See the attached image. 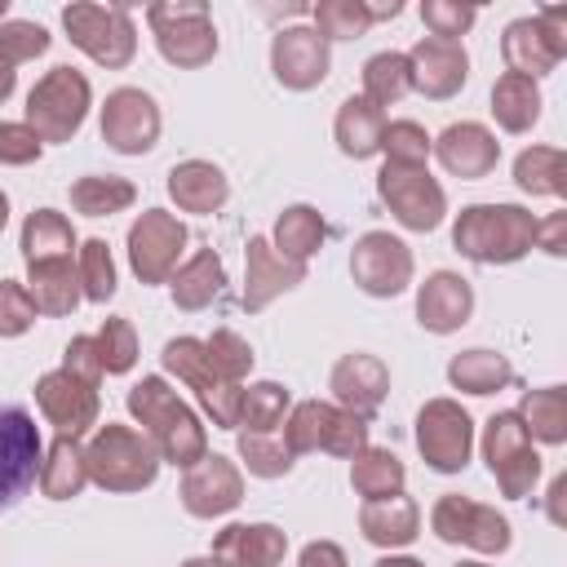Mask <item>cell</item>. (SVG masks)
<instances>
[{
	"label": "cell",
	"mask_w": 567,
	"mask_h": 567,
	"mask_svg": "<svg viewBox=\"0 0 567 567\" xmlns=\"http://www.w3.org/2000/svg\"><path fill=\"white\" fill-rule=\"evenodd\" d=\"M49 31L40 22H27V18H4L0 22V62L9 66H22V62H35L40 53H49Z\"/></svg>",
	"instance_id": "681fc988"
},
{
	"label": "cell",
	"mask_w": 567,
	"mask_h": 567,
	"mask_svg": "<svg viewBox=\"0 0 567 567\" xmlns=\"http://www.w3.org/2000/svg\"><path fill=\"white\" fill-rule=\"evenodd\" d=\"M447 381L461 394H496V390L514 385V368H509L505 354H496L487 346H474V350H461V354L447 359Z\"/></svg>",
	"instance_id": "f546056e"
},
{
	"label": "cell",
	"mask_w": 567,
	"mask_h": 567,
	"mask_svg": "<svg viewBox=\"0 0 567 567\" xmlns=\"http://www.w3.org/2000/svg\"><path fill=\"white\" fill-rule=\"evenodd\" d=\"M177 567H221L213 554H204V558H186V563H177Z\"/></svg>",
	"instance_id": "be15d7a7"
},
{
	"label": "cell",
	"mask_w": 567,
	"mask_h": 567,
	"mask_svg": "<svg viewBox=\"0 0 567 567\" xmlns=\"http://www.w3.org/2000/svg\"><path fill=\"white\" fill-rule=\"evenodd\" d=\"M297 567H350V563H346V549L337 540H310L297 554Z\"/></svg>",
	"instance_id": "6f0895ef"
},
{
	"label": "cell",
	"mask_w": 567,
	"mask_h": 567,
	"mask_svg": "<svg viewBox=\"0 0 567 567\" xmlns=\"http://www.w3.org/2000/svg\"><path fill=\"white\" fill-rule=\"evenodd\" d=\"M62 27L80 53H89L106 71H124L137 58V27L124 4H93L75 0L62 9Z\"/></svg>",
	"instance_id": "8992f818"
},
{
	"label": "cell",
	"mask_w": 567,
	"mask_h": 567,
	"mask_svg": "<svg viewBox=\"0 0 567 567\" xmlns=\"http://www.w3.org/2000/svg\"><path fill=\"white\" fill-rule=\"evenodd\" d=\"M501 58H505V66H509L514 75H527V80H540V75H549V71L558 66V58H554V49L545 44L536 18H514V22L505 27V35H501Z\"/></svg>",
	"instance_id": "836d02e7"
},
{
	"label": "cell",
	"mask_w": 567,
	"mask_h": 567,
	"mask_svg": "<svg viewBox=\"0 0 567 567\" xmlns=\"http://www.w3.org/2000/svg\"><path fill=\"white\" fill-rule=\"evenodd\" d=\"M536 248H545L549 257H567V213H549L545 221H536Z\"/></svg>",
	"instance_id": "9f6ffc18"
},
{
	"label": "cell",
	"mask_w": 567,
	"mask_h": 567,
	"mask_svg": "<svg viewBox=\"0 0 567 567\" xmlns=\"http://www.w3.org/2000/svg\"><path fill=\"white\" fill-rule=\"evenodd\" d=\"M328 239V221L319 217L315 204H288L279 217H275V252L288 257V261H310Z\"/></svg>",
	"instance_id": "4dcf8cb0"
},
{
	"label": "cell",
	"mask_w": 567,
	"mask_h": 567,
	"mask_svg": "<svg viewBox=\"0 0 567 567\" xmlns=\"http://www.w3.org/2000/svg\"><path fill=\"white\" fill-rule=\"evenodd\" d=\"M492 115H496V124L505 133H527L540 120V89H536V80L505 71L492 84Z\"/></svg>",
	"instance_id": "d590c367"
},
{
	"label": "cell",
	"mask_w": 567,
	"mask_h": 567,
	"mask_svg": "<svg viewBox=\"0 0 567 567\" xmlns=\"http://www.w3.org/2000/svg\"><path fill=\"white\" fill-rule=\"evenodd\" d=\"M44 151V142L22 124V120H0V164L9 168H27L35 164Z\"/></svg>",
	"instance_id": "f5cc1de1"
},
{
	"label": "cell",
	"mask_w": 567,
	"mask_h": 567,
	"mask_svg": "<svg viewBox=\"0 0 567 567\" xmlns=\"http://www.w3.org/2000/svg\"><path fill=\"white\" fill-rule=\"evenodd\" d=\"M408 93H412V71H408V58L403 53L385 49V53H372L363 62V93L359 97H368L372 106L385 111V106H394Z\"/></svg>",
	"instance_id": "60d3db41"
},
{
	"label": "cell",
	"mask_w": 567,
	"mask_h": 567,
	"mask_svg": "<svg viewBox=\"0 0 567 567\" xmlns=\"http://www.w3.org/2000/svg\"><path fill=\"white\" fill-rule=\"evenodd\" d=\"M75 275H80L84 301L106 306V301L115 297L120 284H115V257H111L106 239H84V244L75 248Z\"/></svg>",
	"instance_id": "7bdbcfd3"
},
{
	"label": "cell",
	"mask_w": 567,
	"mask_h": 567,
	"mask_svg": "<svg viewBox=\"0 0 567 567\" xmlns=\"http://www.w3.org/2000/svg\"><path fill=\"white\" fill-rule=\"evenodd\" d=\"M377 195L381 204L394 213V221L403 230L430 235L443 226L447 217V195L443 186L430 177V168H403V164H381L377 173Z\"/></svg>",
	"instance_id": "9c48e42d"
},
{
	"label": "cell",
	"mask_w": 567,
	"mask_h": 567,
	"mask_svg": "<svg viewBox=\"0 0 567 567\" xmlns=\"http://www.w3.org/2000/svg\"><path fill=\"white\" fill-rule=\"evenodd\" d=\"M377 567H425V563H416L408 554H385V558H377Z\"/></svg>",
	"instance_id": "6125c7cd"
},
{
	"label": "cell",
	"mask_w": 567,
	"mask_h": 567,
	"mask_svg": "<svg viewBox=\"0 0 567 567\" xmlns=\"http://www.w3.org/2000/svg\"><path fill=\"white\" fill-rule=\"evenodd\" d=\"M93 346H97V363H102V377H124L133 363H137V332L128 319L111 315L97 332H93Z\"/></svg>",
	"instance_id": "ee69618b"
},
{
	"label": "cell",
	"mask_w": 567,
	"mask_h": 567,
	"mask_svg": "<svg viewBox=\"0 0 567 567\" xmlns=\"http://www.w3.org/2000/svg\"><path fill=\"white\" fill-rule=\"evenodd\" d=\"M4 226H9V195L0 190V230H4Z\"/></svg>",
	"instance_id": "e7e4bbea"
},
{
	"label": "cell",
	"mask_w": 567,
	"mask_h": 567,
	"mask_svg": "<svg viewBox=\"0 0 567 567\" xmlns=\"http://www.w3.org/2000/svg\"><path fill=\"white\" fill-rule=\"evenodd\" d=\"M93 106V89L84 80V71L75 66H53L35 80V89L27 93V128L40 142H71L84 128V115Z\"/></svg>",
	"instance_id": "5b68a950"
},
{
	"label": "cell",
	"mask_w": 567,
	"mask_h": 567,
	"mask_svg": "<svg viewBox=\"0 0 567 567\" xmlns=\"http://www.w3.org/2000/svg\"><path fill=\"white\" fill-rule=\"evenodd\" d=\"M381 155H385V164L425 168V159H430V133H425L416 120H385Z\"/></svg>",
	"instance_id": "7dc6e473"
},
{
	"label": "cell",
	"mask_w": 567,
	"mask_h": 567,
	"mask_svg": "<svg viewBox=\"0 0 567 567\" xmlns=\"http://www.w3.org/2000/svg\"><path fill=\"white\" fill-rule=\"evenodd\" d=\"M328 390L337 399V408L354 412V416H377V408L385 403L390 394V368L368 354V350H350L332 363V377H328Z\"/></svg>",
	"instance_id": "7402d4cb"
},
{
	"label": "cell",
	"mask_w": 567,
	"mask_h": 567,
	"mask_svg": "<svg viewBox=\"0 0 567 567\" xmlns=\"http://www.w3.org/2000/svg\"><path fill=\"white\" fill-rule=\"evenodd\" d=\"M128 416L142 425V434L155 443L159 461L190 470L195 461L208 456V430L195 416V408L186 399H177V390L164 377H142L128 385Z\"/></svg>",
	"instance_id": "6da1fadb"
},
{
	"label": "cell",
	"mask_w": 567,
	"mask_h": 567,
	"mask_svg": "<svg viewBox=\"0 0 567 567\" xmlns=\"http://www.w3.org/2000/svg\"><path fill=\"white\" fill-rule=\"evenodd\" d=\"M456 567H487V563H456Z\"/></svg>",
	"instance_id": "03108f58"
},
{
	"label": "cell",
	"mask_w": 567,
	"mask_h": 567,
	"mask_svg": "<svg viewBox=\"0 0 567 567\" xmlns=\"http://www.w3.org/2000/svg\"><path fill=\"white\" fill-rule=\"evenodd\" d=\"M430 155L443 164V173L461 177V182H478L496 168L501 159V142L487 124L478 120H461V124H447L439 137H430Z\"/></svg>",
	"instance_id": "44dd1931"
},
{
	"label": "cell",
	"mask_w": 567,
	"mask_h": 567,
	"mask_svg": "<svg viewBox=\"0 0 567 567\" xmlns=\"http://www.w3.org/2000/svg\"><path fill=\"white\" fill-rule=\"evenodd\" d=\"M474 315V288L465 275L456 270H434L425 275V284L416 288V323L425 332H456L465 328Z\"/></svg>",
	"instance_id": "603a6c76"
},
{
	"label": "cell",
	"mask_w": 567,
	"mask_h": 567,
	"mask_svg": "<svg viewBox=\"0 0 567 567\" xmlns=\"http://www.w3.org/2000/svg\"><path fill=\"white\" fill-rule=\"evenodd\" d=\"M84 470L102 492H142L159 474V452L142 430L106 421L84 443Z\"/></svg>",
	"instance_id": "3957f363"
},
{
	"label": "cell",
	"mask_w": 567,
	"mask_h": 567,
	"mask_svg": "<svg viewBox=\"0 0 567 567\" xmlns=\"http://www.w3.org/2000/svg\"><path fill=\"white\" fill-rule=\"evenodd\" d=\"M146 22L155 31V49L168 66L199 71L217 58V27L204 0H159L146 9Z\"/></svg>",
	"instance_id": "277c9868"
},
{
	"label": "cell",
	"mask_w": 567,
	"mask_h": 567,
	"mask_svg": "<svg viewBox=\"0 0 567 567\" xmlns=\"http://www.w3.org/2000/svg\"><path fill=\"white\" fill-rule=\"evenodd\" d=\"M235 452H239L244 470L257 474V478H284V474L292 470V461H297V456L284 447L279 434H248V430H239Z\"/></svg>",
	"instance_id": "f6af8a7d"
},
{
	"label": "cell",
	"mask_w": 567,
	"mask_h": 567,
	"mask_svg": "<svg viewBox=\"0 0 567 567\" xmlns=\"http://www.w3.org/2000/svg\"><path fill=\"white\" fill-rule=\"evenodd\" d=\"M18 248H22L27 266H49V261H71L80 239H75V226L66 221V213L35 208V213H27V221L18 230Z\"/></svg>",
	"instance_id": "4316f807"
},
{
	"label": "cell",
	"mask_w": 567,
	"mask_h": 567,
	"mask_svg": "<svg viewBox=\"0 0 567 567\" xmlns=\"http://www.w3.org/2000/svg\"><path fill=\"white\" fill-rule=\"evenodd\" d=\"M35 323V306L27 297V284L0 279V337H22Z\"/></svg>",
	"instance_id": "816d5d0a"
},
{
	"label": "cell",
	"mask_w": 567,
	"mask_h": 567,
	"mask_svg": "<svg viewBox=\"0 0 567 567\" xmlns=\"http://www.w3.org/2000/svg\"><path fill=\"white\" fill-rule=\"evenodd\" d=\"M363 4H368L372 22H381V18H399V13H403V4H399V0H377V4H372V0H363Z\"/></svg>",
	"instance_id": "91938a15"
},
{
	"label": "cell",
	"mask_w": 567,
	"mask_h": 567,
	"mask_svg": "<svg viewBox=\"0 0 567 567\" xmlns=\"http://www.w3.org/2000/svg\"><path fill=\"white\" fill-rule=\"evenodd\" d=\"M328 66H332V49L315 27L297 22V27H279L270 35V71L284 89H292V93L319 89L328 80Z\"/></svg>",
	"instance_id": "2e32d148"
},
{
	"label": "cell",
	"mask_w": 567,
	"mask_h": 567,
	"mask_svg": "<svg viewBox=\"0 0 567 567\" xmlns=\"http://www.w3.org/2000/svg\"><path fill=\"white\" fill-rule=\"evenodd\" d=\"M159 363H164V372H173L182 385L195 390L199 408L213 416L217 430H239V394H244V385H230V381H221L213 372L208 350H204L199 337H173V341H164Z\"/></svg>",
	"instance_id": "52a82bcc"
},
{
	"label": "cell",
	"mask_w": 567,
	"mask_h": 567,
	"mask_svg": "<svg viewBox=\"0 0 567 567\" xmlns=\"http://www.w3.org/2000/svg\"><path fill=\"white\" fill-rule=\"evenodd\" d=\"M350 275L368 297H399L412 284V248L390 230H368L350 248Z\"/></svg>",
	"instance_id": "9a60e30c"
},
{
	"label": "cell",
	"mask_w": 567,
	"mask_h": 567,
	"mask_svg": "<svg viewBox=\"0 0 567 567\" xmlns=\"http://www.w3.org/2000/svg\"><path fill=\"white\" fill-rule=\"evenodd\" d=\"M89 487V470H84V447L80 439H53L44 447V461H40V492L49 501H71Z\"/></svg>",
	"instance_id": "d6a6232c"
},
{
	"label": "cell",
	"mask_w": 567,
	"mask_h": 567,
	"mask_svg": "<svg viewBox=\"0 0 567 567\" xmlns=\"http://www.w3.org/2000/svg\"><path fill=\"white\" fill-rule=\"evenodd\" d=\"M288 408H292V399H288V390L279 381H252L239 394V430H248V434H275L284 425Z\"/></svg>",
	"instance_id": "b9f144b4"
},
{
	"label": "cell",
	"mask_w": 567,
	"mask_h": 567,
	"mask_svg": "<svg viewBox=\"0 0 567 567\" xmlns=\"http://www.w3.org/2000/svg\"><path fill=\"white\" fill-rule=\"evenodd\" d=\"M133 199H137V186L128 177H115V173H89V177L71 182V208L84 217L124 213V208H133Z\"/></svg>",
	"instance_id": "ab89813d"
},
{
	"label": "cell",
	"mask_w": 567,
	"mask_h": 567,
	"mask_svg": "<svg viewBox=\"0 0 567 567\" xmlns=\"http://www.w3.org/2000/svg\"><path fill=\"white\" fill-rule=\"evenodd\" d=\"M204 350H208L213 372H217L221 381H230V385H244V377L252 372V346H248L235 328H217V332L204 341Z\"/></svg>",
	"instance_id": "c3c4849f"
},
{
	"label": "cell",
	"mask_w": 567,
	"mask_h": 567,
	"mask_svg": "<svg viewBox=\"0 0 567 567\" xmlns=\"http://www.w3.org/2000/svg\"><path fill=\"white\" fill-rule=\"evenodd\" d=\"M514 182L523 195L558 199V195H567V155L558 146H527L514 159Z\"/></svg>",
	"instance_id": "74e56055"
},
{
	"label": "cell",
	"mask_w": 567,
	"mask_h": 567,
	"mask_svg": "<svg viewBox=\"0 0 567 567\" xmlns=\"http://www.w3.org/2000/svg\"><path fill=\"white\" fill-rule=\"evenodd\" d=\"M297 284H306V266L301 261L279 257L266 235H252L244 244V292H239V306L248 315H261L275 297L292 292Z\"/></svg>",
	"instance_id": "ffe728a7"
},
{
	"label": "cell",
	"mask_w": 567,
	"mask_h": 567,
	"mask_svg": "<svg viewBox=\"0 0 567 567\" xmlns=\"http://www.w3.org/2000/svg\"><path fill=\"white\" fill-rule=\"evenodd\" d=\"M168 199L182 208V213H195V217H208L217 213L226 199H230V182L217 164L208 159H182L168 168Z\"/></svg>",
	"instance_id": "484cf974"
},
{
	"label": "cell",
	"mask_w": 567,
	"mask_h": 567,
	"mask_svg": "<svg viewBox=\"0 0 567 567\" xmlns=\"http://www.w3.org/2000/svg\"><path fill=\"white\" fill-rule=\"evenodd\" d=\"M44 439L27 408L0 403V509H13L40 478Z\"/></svg>",
	"instance_id": "8fae6325"
},
{
	"label": "cell",
	"mask_w": 567,
	"mask_h": 567,
	"mask_svg": "<svg viewBox=\"0 0 567 567\" xmlns=\"http://www.w3.org/2000/svg\"><path fill=\"white\" fill-rule=\"evenodd\" d=\"M483 461L501 487V496L523 501L532 496L536 478H540V456L532 447V434L523 430L518 412H492L483 425Z\"/></svg>",
	"instance_id": "ba28073f"
},
{
	"label": "cell",
	"mask_w": 567,
	"mask_h": 567,
	"mask_svg": "<svg viewBox=\"0 0 567 567\" xmlns=\"http://www.w3.org/2000/svg\"><path fill=\"white\" fill-rule=\"evenodd\" d=\"M416 452L439 474H461L474 452V421L456 399H430L416 412Z\"/></svg>",
	"instance_id": "7c38bea8"
},
{
	"label": "cell",
	"mask_w": 567,
	"mask_h": 567,
	"mask_svg": "<svg viewBox=\"0 0 567 567\" xmlns=\"http://www.w3.org/2000/svg\"><path fill=\"white\" fill-rule=\"evenodd\" d=\"M62 368H66L71 377L89 381V385H102V363H97V346H93L89 332H80V337L66 341V350H62Z\"/></svg>",
	"instance_id": "db71d44e"
},
{
	"label": "cell",
	"mask_w": 567,
	"mask_h": 567,
	"mask_svg": "<svg viewBox=\"0 0 567 567\" xmlns=\"http://www.w3.org/2000/svg\"><path fill=\"white\" fill-rule=\"evenodd\" d=\"M128 266L142 284H168L177 270V257L186 248V226L168 208H146L128 226Z\"/></svg>",
	"instance_id": "4fadbf2b"
},
{
	"label": "cell",
	"mask_w": 567,
	"mask_h": 567,
	"mask_svg": "<svg viewBox=\"0 0 567 567\" xmlns=\"http://www.w3.org/2000/svg\"><path fill=\"white\" fill-rule=\"evenodd\" d=\"M430 532L443 545H465L474 554H505L509 549V518L496 505H478L461 492H447L434 501Z\"/></svg>",
	"instance_id": "30bf717a"
},
{
	"label": "cell",
	"mask_w": 567,
	"mask_h": 567,
	"mask_svg": "<svg viewBox=\"0 0 567 567\" xmlns=\"http://www.w3.org/2000/svg\"><path fill=\"white\" fill-rule=\"evenodd\" d=\"M359 532L377 549H403V545H412L421 536V505L412 496H403V492L381 496V501H363Z\"/></svg>",
	"instance_id": "d4e9b609"
},
{
	"label": "cell",
	"mask_w": 567,
	"mask_h": 567,
	"mask_svg": "<svg viewBox=\"0 0 567 567\" xmlns=\"http://www.w3.org/2000/svg\"><path fill=\"white\" fill-rule=\"evenodd\" d=\"M35 408L44 412V421L62 434V439H80L97 425V412H102V399H97V385L71 377L66 368H53L35 381Z\"/></svg>",
	"instance_id": "e0dca14e"
},
{
	"label": "cell",
	"mask_w": 567,
	"mask_h": 567,
	"mask_svg": "<svg viewBox=\"0 0 567 567\" xmlns=\"http://www.w3.org/2000/svg\"><path fill=\"white\" fill-rule=\"evenodd\" d=\"M27 297L35 306V315H71L84 292H80V275L71 261H49V266H27Z\"/></svg>",
	"instance_id": "1f68e13d"
},
{
	"label": "cell",
	"mask_w": 567,
	"mask_h": 567,
	"mask_svg": "<svg viewBox=\"0 0 567 567\" xmlns=\"http://www.w3.org/2000/svg\"><path fill=\"white\" fill-rule=\"evenodd\" d=\"M328 44L332 40H359L372 27V13L363 0H319L315 4V22H310Z\"/></svg>",
	"instance_id": "bcb514c9"
},
{
	"label": "cell",
	"mask_w": 567,
	"mask_h": 567,
	"mask_svg": "<svg viewBox=\"0 0 567 567\" xmlns=\"http://www.w3.org/2000/svg\"><path fill=\"white\" fill-rule=\"evenodd\" d=\"M332 421H337V403L328 399H301L288 408L284 416V447L292 456H306V452H323L328 447V434H332Z\"/></svg>",
	"instance_id": "e575fe53"
},
{
	"label": "cell",
	"mask_w": 567,
	"mask_h": 567,
	"mask_svg": "<svg viewBox=\"0 0 567 567\" xmlns=\"http://www.w3.org/2000/svg\"><path fill=\"white\" fill-rule=\"evenodd\" d=\"M403 483H408V470H403V461L390 447H372L368 443L359 456H350V487L363 501L394 496V492H403Z\"/></svg>",
	"instance_id": "8d00e7d4"
},
{
	"label": "cell",
	"mask_w": 567,
	"mask_h": 567,
	"mask_svg": "<svg viewBox=\"0 0 567 567\" xmlns=\"http://www.w3.org/2000/svg\"><path fill=\"white\" fill-rule=\"evenodd\" d=\"M168 288H173V306H177V310H204V306H213V301L221 297V288H226V266H221V257H217L213 248H199L190 261H182V266L173 270Z\"/></svg>",
	"instance_id": "f1b7e54d"
},
{
	"label": "cell",
	"mask_w": 567,
	"mask_h": 567,
	"mask_svg": "<svg viewBox=\"0 0 567 567\" xmlns=\"http://www.w3.org/2000/svg\"><path fill=\"white\" fill-rule=\"evenodd\" d=\"M159 124L164 120H159L155 97L146 89H133V84L111 89L106 102H102V120H97L102 142L111 151H120V155H146V151H155Z\"/></svg>",
	"instance_id": "5bb4252c"
},
{
	"label": "cell",
	"mask_w": 567,
	"mask_h": 567,
	"mask_svg": "<svg viewBox=\"0 0 567 567\" xmlns=\"http://www.w3.org/2000/svg\"><path fill=\"white\" fill-rule=\"evenodd\" d=\"M478 9L474 4H447V0H425L421 4V22L430 27L434 40H461L474 27Z\"/></svg>",
	"instance_id": "f907efd6"
},
{
	"label": "cell",
	"mask_w": 567,
	"mask_h": 567,
	"mask_svg": "<svg viewBox=\"0 0 567 567\" xmlns=\"http://www.w3.org/2000/svg\"><path fill=\"white\" fill-rule=\"evenodd\" d=\"M177 496H182L190 518H221L244 501V474H239V465L230 456L208 452L204 461H195L182 474Z\"/></svg>",
	"instance_id": "d6986e66"
},
{
	"label": "cell",
	"mask_w": 567,
	"mask_h": 567,
	"mask_svg": "<svg viewBox=\"0 0 567 567\" xmlns=\"http://www.w3.org/2000/svg\"><path fill=\"white\" fill-rule=\"evenodd\" d=\"M288 536L275 523H230L213 536V558L221 567H279Z\"/></svg>",
	"instance_id": "cb8c5ba5"
},
{
	"label": "cell",
	"mask_w": 567,
	"mask_h": 567,
	"mask_svg": "<svg viewBox=\"0 0 567 567\" xmlns=\"http://www.w3.org/2000/svg\"><path fill=\"white\" fill-rule=\"evenodd\" d=\"M408 71H412V89L430 102H447L465 89L470 80V53L461 40H434V35H421L408 53Z\"/></svg>",
	"instance_id": "ac0fdd59"
},
{
	"label": "cell",
	"mask_w": 567,
	"mask_h": 567,
	"mask_svg": "<svg viewBox=\"0 0 567 567\" xmlns=\"http://www.w3.org/2000/svg\"><path fill=\"white\" fill-rule=\"evenodd\" d=\"M381 133H385V111L372 106L368 97H346L337 106L332 137H337V151L346 159H372V155H381Z\"/></svg>",
	"instance_id": "83f0119b"
},
{
	"label": "cell",
	"mask_w": 567,
	"mask_h": 567,
	"mask_svg": "<svg viewBox=\"0 0 567 567\" xmlns=\"http://www.w3.org/2000/svg\"><path fill=\"white\" fill-rule=\"evenodd\" d=\"M536 27H540L545 44L554 49V58L563 62V58H567V9H558V4L540 9V13H536Z\"/></svg>",
	"instance_id": "11a10c76"
},
{
	"label": "cell",
	"mask_w": 567,
	"mask_h": 567,
	"mask_svg": "<svg viewBox=\"0 0 567 567\" xmlns=\"http://www.w3.org/2000/svg\"><path fill=\"white\" fill-rule=\"evenodd\" d=\"M13 89H18V71H13L9 62H0V102H9Z\"/></svg>",
	"instance_id": "94428289"
},
{
	"label": "cell",
	"mask_w": 567,
	"mask_h": 567,
	"mask_svg": "<svg viewBox=\"0 0 567 567\" xmlns=\"http://www.w3.org/2000/svg\"><path fill=\"white\" fill-rule=\"evenodd\" d=\"M452 248L478 266H509L536 248V217L523 204H470L452 221Z\"/></svg>",
	"instance_id": "7a4b0ae2"
},
{
	"label": "cell",
	"mask_w": 567,
	"mask_h": 567,
	"mask_svg": "<svg viewBox=\"0 0 567 567\" xmlns=\"http://www.w3.org/2000/svg\"><path fill=\"white\" fill-rule=\"evenodd\" d=\"M514 412H518V421H523V430H527L532 439H540V443H549V447L567 443V394H563V385L527 390Z\"/></svg>",
	"instance_id": "f35d334b"
},
{
	"label": "cell",
	"mask_w": 567,
	"mask_h": 567,
	"mask_svg": "<svg viewBox=\"0 0 567 567\" xmlns=\"http://www.w3.org/2000/svg\"><path fill=\"white\" fill-rule=\"evenodd\" d=\"M563 496H567V474H558L554 483H549V523H567V514H563Z\"/></svg>",
	"instance_id": "680465c9"
}]
</instances>
